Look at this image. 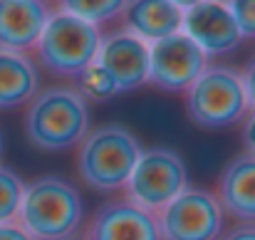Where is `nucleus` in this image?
I'll use <instances>...</instances> for the list:
<instances>
[{"label":"nucleus","instance_id":"obj_1","mask_svg":"<svg viewBox=\"0 0 255 240\" xmlns=\"http://www.w3.org/2000/svg\"><path fill=\"white\" fill-rule=\"evenodd\" d=\"M89 102L75 87L37 92L25 112V136L40 151H67L89 134Z\"/></svg>","mask_w":255,"mask_h":240},{"label":"nucleus","instance_id":"obj_2","mask_svg":"<svg viewBox=\"0 0 255 240\" xmlns=\"http://www.w3.org/2000/svg\"><path fill=\"white\" fill-rule=\"evenodd\" d=\"M85 218L80 191L60 176H40L25 183L17 226L32 240H72Z\"/></svg>","mask_w":255,"mask_h":240},{"label":"nucleus","instance_id":"obj_3","mask_svg":"<svg viewBox=\"0 0 255 240\" xmlns=\"http://www.w3.org/2000/svg\"><path fill=\"white\" fill-rule=\"evenodd\" d=\"M141 151L139 139L124 124H104L82 139L77 151V173L92 191H119L127 186Z\"/></svg>","mask_w":255,"mask_h":240},{"label":"nucleus","instance_id":"obj_4","mask_svg":"<svg viewBox=\"0 0 255 240\" xmlns=\"http://www.w3.org/2000/svg\"><path fill=\"white\" fill-rule=\"evenodd\" d=\"M99 45H102V35L94 25L60 10L50 15L35 45V55L40 67H45L50 75L77 80L97 60Z\"/></svg>","mask_w":255,"mask_h":240},{"label":"nucleus","instance_id":"obj_5","mask_svg":"<svg viewBox=\"0 0 255 240\" xmlns=\"http://www.w3.org/2000/svg\"><path fill=\"white\" fill-rule=\"evenodd\" d=\"M248 97L241 75L223 65H208L203 75L186 92L188 119L208 131L228 129L238 124L248 112Z\"/></svg>","mask_w":255,"mask_h":240},{"label":"nucleus","instance_id":"obj_6","mask_svg":"<svg viewBox=\"0 0 255 240\" xmlns=\"http://www.w3.org/2000/svg\"><path fill=\"white\" fill-rule=\"evenodd\" d=\"M186 188H188V168L183 159L166 146H154L141 151L124 186L127 201L154 216L161 208H166Z\"/></svg>","mask_w":255,"mask_h":240},{"label":"nucleus","instance_id":"obj_7","mask_svg":"<svg viewBox=\"0 0 255 240\" xmlns=\"http://www.w3.org/2000/svg\"><path fill=\"white\" fill-rule=\"evenodd\" d=\"M154 218L161 240H218L226 213L216 193L188 186Z\"/></svg>","mask_w":255,"mask_h":240},{"label":"nucleus","instance_id":"obj_8","mask_svg":"<svg viewBox=\"0 0 255 240\" xmlns=\"http://www.w3.org/2000/svg\"><path fill=\"white\" fill-rule=\"evenodd\" d=\"M208 67V57L203 50L183 32H176L159 42L149 45V80L146 84L181 94L203 75Z\"/></svg>","mask_w":255,"mask_h":240},{"label":"nucleus","instance_id":"obj_9","mask_svg":"<svg viewBox=\"0 0 255 240\" xmlns=\"http://www.w3.org/2000/svg\"><path fill=\"white\" fill-rule=\"evenodd\" d=\"M181 32L188 35L203 50V55L208 60L228 55L243 40L226 0H203V2L183 10Z\"/></svg>","mask_w":255,"mask_h":240},{"label":"nucleus","instance_id":"obj_10","mask_svg":"<svg viewBox=\"0 0 255 240\" xmlns=\"http://www.w3.org/2000/svg\"><path fill=\"white\" fill-rule=\"evenodd\" d=\"M85 240H161V233L154 213L127 198H117L94 211Z\"/></svg>","mask_w":255,"mask_h":240},{"label":"nucleus","instance_id":"obj_11","mask_svg":"<svg viewBox=\"0 0 255 240\" xmlns=\"http://www.w3.org/2000/svg\"><path fill=\"white\" fill-rule=\"evenodd\" d=\"M97 65L112 77L119 94L139 89L149 80V45L129 32H114L102 40Z\"/></svg>","mask_w":255,"mask_h":240},{"label":"nucleus","instance_id":"obj_12","mask_svg":"<svg viewBox=\"0 0 255 240\" xmlns=\"http://www.w3.org/2000/svg\"><path fill=\"white\" fill-rule=\"evenodd\" d=\"M216 198L226 216L241 223H255V154L243 151L223 166Z\"/></svg>","mask_w":255,"mask_h":240},{"label":"nucleus","instance_id":"obj_13","mask_svg":"<svg viewBox=\"0 0 255 240\" xmlns=\"http://www.w3.org/2000/svg\"><path fill=\"white\" fill-rule=\"evenodd\" d=\"M47 20L45 0H0V50L25 52L35 47Z\"/></svg>","mask_w":255,"mask_h":240},{"label":"nucleus","instance_id":"obj_14","mask_svg":"<svg viewBox=\"0 0 255 240\" xmlns=\"http://www.w3.org/2000/svg\"><path fill=\"white\" fill-rule=\"evenodd\" d=\"M122 22L124 32L144 42H159L181 32L183 10L171 0H129L122 12Z\"/></svg>","mask_w":255,"mask_h":240},{"label":"nucleus","instance_id":"obj_15","mask_svg":"<svg viewBox=\"0 0 255 240\" xmlns=\"http://www.w3.org/2000/svg\"><path fill=\"white\" fill-rule=\"evenodd\" d=\"M40 92V72L25 52L0 50V109L30 104Z\"/></svg>","mask_w":255,"mask_h":240},{"label":"nucleus","instance_id":"obj_16","mask_svg":"<svg viewBox=\"0 0 255 240\" xmlns=\"http://www.w3.org/2000/svg\"><path fill=\"white\" fill-rule=\"evenodd\" d=\"M127 2L129 0H60V7H62V12L75 15L97 27L102 22L119 17L124 12Z\"/></svg>","mask_w":255,"mask_h":240},{"label":"nucleus","instance_id":"obj_17","mask_svg":"<svg viewBox=\"0 0 255 240\" xmlns=\"http://www.w3.org/2000/svg\"><path fill=\"white\" fill-rule=\"evenodd\" d=\"M25 193V181L7 166H0V226L15 223Z\"/></svg>","mask_w":255,"mask_h":240},{"label":"nucleus","instance_id":"obj_18","mask_svg":"<svg viewBox=\"0 0 255 240\" xmlns=\"http://www.w3.org/2000/svg\"><path fill=\"white\" fill-rule=\"evenodd\" d=\"M75 82H77L75 89L85 97L87 102H107V99H112L114 94H119L117 87H114V82H112V77L97 65V60H94Z\"/></svg>","mask_w":255,"mask_h":240},{"label":"nucleus","instance_id":"obj_19","mask_svg":"<svg viewBox=\"0 0 255 240\" xmlns=\"http://www.w3.org/2000/svg\"><path fill=\"white\" fill-rule=\"evenodd\" d=\"M243 37H255V0H226Z\"/></svg>","mask_w":255,"mask_h":240},{"label":"nucleus","instance_id":"obj_20","mask_svg":"<svg viewBox=\"0 0 255 240\" xmlns=\"http://www.w3.org/2000/svg\"><path fill=\"white\" fill-rule=\"evenodd\" d=\"M218 240H255V223H241L228 233H223Z\"/></svg>","mask_w":255,"mask_h":240},{"label":"nucleus","instance_id":"obj_21","mask_svg":"<svg viewBox=\"0 0 255 240\" xmlns=\"http://www.w3.org/2000/svg\"><path fill=\"white\" fill-rule=\"evenodd\" d=\"M241 82H243V89H246L248 104L255 109V60H251V65H248L246 72L241 75Z\"/></svg>","mask_w":255,"mask_h":240},{"label":"nucleus","instance_id":"obj_22","mask_svg":"<svg viewBox=\"0 0 255 240\" xmlns=\"http://www.w3.org/2000/svg\"><path fill=\"white\" fill-rule=\"evenodd\" d=\"M243 146H246V151L248 154H255V109L253 114L246 119V124H243Z\"/></svg>","mask_w":255,"mask_h":240},{"label":"nucleus","instance_id":"obj_23","mask_svg":"<svg viewBox=\"0 0 255 240\" xmlns=\"http://www.w3.org/2000/svg\"><path fill=\"white\" fill-rule=\"evenodd\" d=\"M0 240H32L17 223H2L0 226Z\"/></svg>","mask_w":255,"mask_h":240},{"label":"nucleus","instance_id":"obj_24","mask_svg":"<svg viewBox=\"0 0 255 240\" xmlns=\"http://www.w3.org/2000/svg\"><path fill=\"white\" fill-rule=\"evenodd\" d=\"M176 7H181V10H188V7H193V5H198V2H203V0H171Z\"/></svg>","mask_w":255,"mask_h":240},{"label":"nucleus","instance_id":"obj_25","mask_svg":"<svg viewBox=\"0 0 255 240\" xmlns=\"http://www.w3.org/2000/svg\"><path fill=\"white\" fill-rule=\"evenodd\" d=\"M0 156H2V134H0Z\"/></svg>","mask_w":255,"mask_h":240}]
</instances>
